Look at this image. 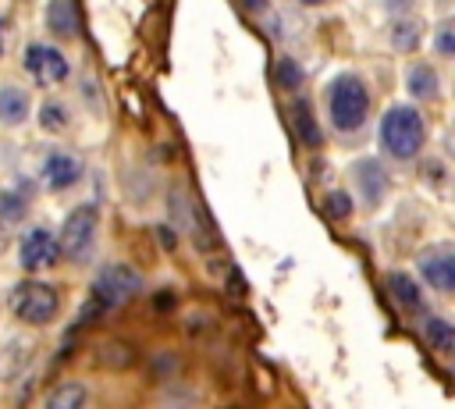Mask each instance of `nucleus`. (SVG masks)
Returning <instances> with one entry per match:
<instances>
[{"instance_id":"nucleus-21","label":"nucleus","mask_w":455,"mask_h":409,"mask_svg":"<svg viewBox=\"0 0 455 409\" xmlns=\"http://www.w3.org/2000/svg\"><path fill=\"white\" fill-rule=\"evenodd\" d=\"M323 210H327V217H334V221H348V217H352V196L341 192V188H331V192L323 196Z\"/></svg>"},{"instance_id":"nucleus-5","label":"nucleus","mask_w":455,"mask_h":409,"mask_svg":"<svg viewBox=\"0 0 455 409\" xmlns=\"http://www.w3.org/2000/svg\"><path fill=\"white\" fill-rule=\"evenodd\" d=\"M11 309L21 324H32V327H43L57 317L60 309V295L57 288H50L46 281H21L11 295Z\"/></svg>"},{"instance_id":"nucleus-22","label":"nucleus","mask_w":455,"mask_h":409,"mask_svg":"<svg viewBox=\"0 0 455 409\" xmlns=\"http://www.w3.org/2000/svg\"><path fill=\"white\" fill-rule=\"evenodd\" d=\"M434 50H437L441 60H451V57H455V25H451V18H444V21L437 25V32H434Z\"/></svg>"},{"instance_id":"nucleus-25","label":"nucleus","mask_w":455,"mask_h":409,"mask_svg":"<svg viewBox=\"0 0 455 409\" xmlns=\"http://www.w3.org/2000/svg\"><path fill=\"white\" fill-rule=\"evenodd\" d=\"M245 11H252V14H259V11H267L270 7V0H238Z\"/></svg>"},{"instance_id":"nucleus-17","label":"nucleus","mask_w":455,"mask_h":409,"mask_svg":"<svg viewBox=\"0 0 455 409\" xmlns=\"http://www.w3.org/2000/svg\"><path fill=\"white\" fill-rule=\"evenodd\" d=\"M419 331H423L427 345H430L437 356H451V352H455V327H451L444 317L427 313V317L419 320Z\"/></svg>"},{"instance_id":"nucleus-7","label":"nucleus","mask_w":455,"mask_h":409,"mask_svg":"<svg viewBox=\"0 0 455 409\" xmlns=\"http://www.w3.org/2000/svg\"><path fill=\"white\" fill-rule=\"evenodd\" d=\"M57 260H60V245H57V235L50 228H28L18 238V267L25 274L50 270Z\"/></svg>"},{"instance_id":"nucleus-26","label":"nucleus","mask_w":455,"mask_h":409,"mask_svg":"<svg viewBox=\"0 0 455 409\" xmlns=\"http://www.w3.org/2000/svg\"><path fill=\"white\" fill-rule=\"evenodd\" d=\"M302 7H320V4H327V0H299Z\"/></svg>"},{"instance_id":"nucleus-12","label":"nucleus","mask_w":455,"mask_h":409,"mask_svg":"<svg viewBox=\"0 0 455 409\" xmlns=\"http://www.w3.org/2000/svg\"><path fill=\"white\" fill-rule=\"evenodd\" d=\"M32 114V92L18 82H4L0 85V124L4 128H21Z\"/></svg>"},{"instance_id":"nucleus-18","label":"nucleus","mask_w":455,"mask_h":409,"mask_svg":"<svg viewBox=\"0 0 455 409\" xmlns=\"http://www.w3.org/2000/svg\"><path fill=\"white\" fill-rule=\"evenodd\" d=\"M291 121H295V135H299L302 146H309V149H320L323 146V132H320L316 114H313V107L306 100H295L291 103Z\"/></svg>"},{"instance_id":"nucleus-11","label":"nucleus","mask_w":455,"mask_h":409,"mask_svg":"<svg viewBox=\"0 0 455 409\" xmlns=\"http://www.w3.org/2000/svg\"><path fill=\"white\" fill-rule=\"evenodd\" d=\"M43 25H46V32H50L53 39H75L78 28H82L78 4H75V0H46Z\"/></svg>"},{"instance_id":"nucleus-3","label":"nucleus","mask_w":455,"mask_h":409,"mask_svg":"<svg viewBox=\"0 0 455 409\" xmlns=\"http://www.w3.org/2000/svg\"><path fill=\"white\" fill-rule=\"evenodd\" d=\"M96 238H100V210H96L92 203L75 206V210L64 217L60 231H57L60 256H68V260H75V263H82V260L96 249Z\"/></svg>"},{"instance_id":"nucleus-16","label":"nucleus","mask_w":455,"mask_h":409,"mask_svg":"<svg viewBox=\"0 0 455 409\" xmlns=\"http://www.w3.org/2000/svg\"><path fill=\"white\" fill-rule=\"evenodd\" d=\"M387 43H391V50H398V53L419 50V43H423V25H419V18H412V14H395V21H391V28H387Z\"/></svg>"},{"instance_id":"nucleus-9","label":"nucleus","mask_w":455,"mask_h":409,"mask_svg":"<svg viewBox=\"0 0 455 409\" xmlns=\"http://www.w3.org/2000/svg\"><path fill=\"white\" fill-rule=\"evenodd\" d=\"M85 174V164L68 153V149H50L43 156V167H39V181L50 188V192H71Z\"/></svg>"},{"instance_id":"nucleus-1","label":"nucleus","mask_w":455,"mask_h":409,"mask_svg":"<svg viewBox=\"0 0 455 409\" xmlns=\"http://www.w3.org/2000/svg\"><path fill=\"white\" fill-rule=\"evenodd\" d=\"M380 149L398 160V164H409L423 153V142H427V121L423 114L412 107V103H395L384 110L380 117Z\"/></svg>"},{"instance_id":"nucleus-8","label":"nucleus","mask_w":455,"mask_h":409,"mask_svg":"<svg viewBox=\"0 0 455 409\" xmlns=\"http://www.w3.org/2000/svg\"><path fill=\"white\" fill-rule=\"evenodd\" d=\"M416 267H419V277L427 281V288H434L437 295L455 292V249L448 242H437L427 253H419Z\"/></svg>"},{"instance_id":"nucleus-10","label":"nucleus","mask_w":455,"mask_h":409,"mask_svg":"<svg viewBox=\"0 0 455 409\" xmlns=\"http://www.w3.org/2000/svg\"><path fill=\"white\" fill-rule=\"evenodd\" d=\"M348 178H352V185H355V192H359V199L366 206H380L384 196H387V188H391V174H387V167L377 156L355 160L352 171H348Z\"/></svg>"},{"instance_id":"nucleus-14","label":"nucleus","mask_w":455,"mask_h":409,"mask_svg":"<svg viewBox=\"0 0 455 409\" xmlns=\"http://www.w3.org/2000/svg\"><path fill=\"white\" fill-rule=\"evenodd\" d=\"M384 288H387V295H391V302H395L398 309H405V313H423V309H427V295H423V288H419L409 274L391 270V274L384 277Z\"/></svg>"},{"instance_id":"nucleus-13","label":"nucleus","mask_w":455,"mask_h":409,"mask_svg":"<svg viewBox=\"0 0 455 409\" xmlns=\"http://www.w3.org/2000/svg\"><path fill=\"white\" fill-rule=\"evenodd\" d=\"M405 92L412 100H419V103L437 100L441 96V75H437V68L427 64V60H412L405 68Z\"/></svg>"},{"instance_id":"nucleus-23","label":"nucleus","mask_w":455,"mask_h":409,"mask_svg":"<svg viewBox=\"0 0 455 409\" xmlns=\"http://www.w3.org/2000/svg\"><path fill=\"white\" fill-rule=\"evenodd\" d=\"M277 68H281V71H277L281 85H288V89H299V82H302V71L295 68V60H281Z\"/></svg>"},{"instance_id":"nucleus-20","label":"nucleus","mask_w":455,"mask_h":409,"mask_svg":"<svg viewBox=\"0 0 455 409\" xmlns=\"http://www.w3.org/2000/svg\"><path fill=\"white\" fill-rule=\"evenodd\" d=\"M39 128L50 132V135L68 132V128H71V110H68V103L57 100V96L43 100V107H39Z\"/></svg>"},{"instance_id":"nucleus-19","label":"nucleus","mask_w":455,"mask_h":409,"mask_svg":"<svg viewBox=\"0 0 455 409\" xmlns=\"http://www.w3.org/2000/svg\"><path fill=\"white\" fill-rule=\"evenodd\" d=\"M85 402H89V388L78 384V381H64V384H57V388L43 398L46 409H82Z\"/></svg>"},{"instance_id":"nucleus-4","label":"nucleus","mask_w":455,"mask_h":409,"mask_svg":"<svg viewBox=\"0 0 455 409\" xmlns=\"http://www.w3.org/2000/svg\"><path fill=\"white\" fill-rule=\"evenodd\" d=\"M139 292H142V274L128 263H107L92 277V302L100 309H117V306L132 302Z\"/></svg>"},{"instance_id":"nucleus-6","label":"nucleus","mask_w":455,"mask_h":409,"mask_svg":"<svg viewBox=\"0 0 455 409\" xmlns=\"http://www.w3.org/2000/svg\"><path fill=\"white\" fill-rule=\"evenodd\" d=\"M21 64H25L28 78L39 85H60L71 78V60L50 43H28L21 53Z\"/></svg>"},{"instance_id":"nucleus-24","label":"nucleus","mask_w":455,"mask_h":409,"mask_svg":"<svg viewBox=\"0 0 455 409\" xmlns=\"http://www.w3.org/2000/svg\"><path fill=\"white\" fill-rule=\"evenodd\" d=\"M384 4V11L395 18V14H412L416 7H419V0H380Z\"/></svg>"},{"instance_id":"nucleus-2","label":"nucleus","mask_w":455,"mask_h":409,"mask_svg":"<svg viewBox=\"0 0 455 409\" xmlns=\"http://www.w3.org/2000/svg\"><path fill=\"white\" fill-rule=\"evenodd\" d=\"M327 117L341 135H352L370 117V89L359 75L345 71L327 85Z\"/></svg>"},{"instance_id":"nucleus-15","label":"nucleus","mask_w":455,"mask_h":409,"mask_svg":"<svg viewBox=\"0 0 455 409\" xmlns=\"http://www.w3.org/2000/svg\"><path fill=\"white\" fill-rule=\"evenodd\" d=\"M21 185L0 188V228H18L28 217V203L36 196V185H25V178H18Z\"/></svg>"},{"instance_id":"nucleus-27","label":"nucleus","mask_w":455,"mask_h":409,"mask_svg":"<svg viewBox=\"0 0 455 409\" xmlns=\"http://www.w3.org/2000/svg\"><path fill=\"white\" fill-rule=\"evenodd\" d=\"M0 53H4V21H0Z\"/></svg>"}]
</instances>
